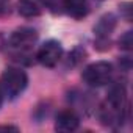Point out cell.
<instances>
[{"label": "cell", "instance_id": "1", "mask_svg": "<svg viewBox=\"0 0 133 133\" xmlns=\"http://www.w3.org/2000/svg\"><path fill=\"white\" fill-rule=\"evenodd\" d=\"M128 111L127 105V91L125 86L121 83H116L110 88L107 100L99 108V119L103 125H117L121 124Z\"/></svg>", "mask_w": 133, "mask_h": 133}, {"label": "cell", "instance_id": "2", "mask_svg": "<svg viewBox=\"0 0 133 133\" xmlns=\"http://www.w3.org/2000/svg\"><path fill=\"white\" fill-rule=\"evenodd\" d=\"M36 41H38V31L31 27H22L13 31L8 39V47L13 58L22 63H28L27 58H31Z\"/></svg>", "mask_w": 133, "mask_h": 133}, {"label": "cell", "instance_id": "3", "mask_svg": "<svg viewBox=\"0 0 133 133\" xmlns=\"http://www.w3.org/2000/svg\"><path fill=\"white\" fill-rule=\"evenodd\" d=\"M28 85V75L21 68H6L0 78V86L10 99H16L21 96Z\"/></svg>", "mask_w": 133, "mask_h": 133}, {"label": "cell", "instance_id": "4", "mask_svg": "<svg viewBox=\"0 0 133 133\" xmlns=\"http://www.w3.org/2000/svg\"><path fill=\"white\" fill-rule=\"evenodd\" d=\"M82 78L88 86H92V88L105 86L113 78V64L108 63V61L91 63L83 69Z\"/></svg>", "mask_w": 133, "mask_h": 133}, {"label": "cell", "instance_id": "5", "mask_svg": "<svg viewBox=\"0 0 133 133\" xmlns=\"http://www.w3.org/2000/svg\"><path fill=\"white\" fill-rule=\"evenodd\" d=\"M35 56L38 63L42 64L44 68H55L63 58V45L59 41L49 39L38 49Z\"/></svg>", "mask_w": 133, "mask_h": 133}, {"label": "cell", "instance_id": "6", "mask_svg": "<svg viewBox=\"0 0 133 133\" xmlns=\"http://www.w3.org/2000/svg\"><path fill=\"white\" fill-rule=\"evenodd\" d=\"M78 125H80V117L71 108H66V110L58 111V114L55 117V130L56 131L69 133V131L77 130Z\"/></svg>", "mask_w": 133, "mask_h": 133}, {"label": "cell", "instance_id": "7", "mask_svg": "<svg viewBox=\"0 0 133 133\" xmlns=\"http://www.w3.org/2000/svg\"><path fill=\"white\" fill-rule=\"evenodd\" d=\"M50 0H19L17 11L24 17H36L49 8Z\"/></svg>", "mask_w": 133, "mask_h": 133}, {"label": "cell", "instance_id": "8", "mask_svg": "<svg viewBox=\"0 0 133 133\" xmlns=\"http://www.w3.org/2000/svg\"><path fill=\"white\" fill-rule=\"evenodd\" d=\"M114 28H116V17H114V14H111V13L103 14L97 21V24L94 25V35L97 38V44L99 42H107L110 35L114 31Z\"/></svg>", "mask_w": 133, "mask_h": 133}, {"label": "cell", "instance_id": "9", "mask_svg": "<svg viewBox=\"0 0 133 133\" xmlns=\"http://www.w3.org/2000/svg\"><path fill=\"white\" fill-rule=\"evenodd\" d=\"M63 10L74 19H83L89 13L88 0H63Z\"/></svg>", "mask_w": 133, "mask_h": 133}, {"label": "cell", "instance_id": "10", "mask_svg": "<svg viewBox=\"0 0 133 133\" xmlns=\"http://www.w3.org/2000/svg\"><path fill=\"white\" fill-rule=\"evenodd\" d=\"M133 45V38H131V31H127L121 36L119 39V47L124 49V50H130Z\"/></svg>", "mask_w": 133, "mask_h": 133}, {"label": "cell", "instance_id": "11", "mask_svg": "<svg viewBox=\"0 0 133 133\" xmlns=\"http://www.w3.org/2000/svg\"><path fill=\"white\" fill-rule=\"evenodd\" d=\"M11 13V2L10 0H0V17L8 16Z\"/></svg>", "mask_w": 133, "mask_h": 133}, {"label": "cell", "instance_id": "12", "mask_svg": "<svg viewBox=\"0 0 133 133\" xmlns=\"http://www.w3.org/2000/svg\"><path fill=\"white\" fill-rule=\"evenodd\" d=\"M16 125H0V131H17Z\"/></svg>", "mask_w": 133, "mask_h": 133}, {"label": "cell", "instance_id": "13", "mask_svg": "<svg viewBox=\"0 0 133 133\" xmlns=\"http://www.w3.org/2000/svg\"><path fill=\"white\" fill-rule=\"evenodd\" d=\"M3 99H5V92H3L2 86H0V107H2V103H3Z\"/></svg>", "mask_w": 133, "mask_h": 133}]
</instances>
